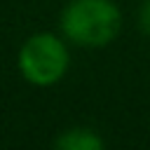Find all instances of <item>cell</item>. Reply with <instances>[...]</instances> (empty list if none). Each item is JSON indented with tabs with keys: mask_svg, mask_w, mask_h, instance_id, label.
Here are the masks:
<instances>
[{
	"mask_svg": "<svg viewBox=\"0 0 150 150\" xmlns=\"http://www.w3.org/2000/svg\"><path fill=\"white\" fill-rule=\"evenodd\" d=\"M122 14L112 0H73L61 14L66 38L82 47H103L120 33Z\"/></svg>",
	"mask_w": 150,
	"mask_h": 150,
	"instance_id": "1",
	"label": "cell"
},
{
	"mask_svg": "<svg viewBox=\"0 0 150 150\" xmlns=\"http://www.w3.org/2000/svg\"><path fill=\"white\" fill-rule=\"evenodd\" d=\"M19 70L28 82L38 87H49L66 75L68 49L56 35L35 33L23 42L19 52Z\"/></svg>",
	"mask_w": 150,
	"mask_h": 150,
	"instance_id": "2",
	"label": "cell"
},
{
	"mask_svg": "<svg viewBox=\"0 0 150 150\" xmlns=\"http://www.w3.org/2000/svg\"><path fill=\"white\" fill-rule=\"evenodd\" d=\"M54 145L61 148V150H101L105 143H103V138H101L94 129L73 127V129H66V131L54 141Z\"/></svg>",
	"mask_w": 150,
	"mask_h": 150,
	"instance_id": "3",
	"label": "cell"
},
{
	"mask_svg": "<svg viewBox=\"0 0 150 150\" xmlns=\"http://www.w3.org/2000/svg\"><path fill=\"white\" fill-rule=\"evenodd\" d=\"M138 26L145 35H150V0H145L141 5V12H138Z\"/></svg>",
	"mask_w": 150,
	"mask_h": 150,
	"instance_id": "4",
	"label": "cell"
}]
</instances>
